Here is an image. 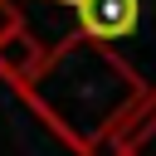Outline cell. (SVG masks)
I'll list each match as a JSON object with an SVG mask.
<instances>
[{"label": "cell", "instance_id": "obj_1", "mask_svg": "<svg viewBox=\"0 0 156 156\" xmlns=\"http://www.w3.org/2000/svg\"><path fill=\"white\" fill-rule=\"evenodd\" d=\"M73 10H78V29L88 44L127 39L141 20V0H73Z\"/></svg>", "mask_w": 156, "mask_h": 156}, {"label": "cell", "instance_id": "obj_2", "mask_svg": "<svg viewBox=\"0 0 156 156\" xmlns=\"http://www.w3.org/2000/svg\"><path fill=\"white\" fill-rule=\"evenodd\" d=\"M39 63H44V44H39L20 20L0 24V78L15 83V88H29L34 73H39Z\"/></svg>", "mask_w": 156, "mask_h": 156}, {"label": "cell", "instance_id": "obj_3", "mask_svg": "<svg viewBox=\"0 0 156 156\" xmlns=\"http://www.w3.org/2000/svg\"><path fill=\"white\" fill-rule=\"evenodd\" d=\"M122 156H156V102H146V112H132V122L122 127Z\"/></svg>", "mask_w": 156, "mask_h": 156}]
</instances>
